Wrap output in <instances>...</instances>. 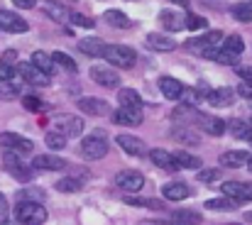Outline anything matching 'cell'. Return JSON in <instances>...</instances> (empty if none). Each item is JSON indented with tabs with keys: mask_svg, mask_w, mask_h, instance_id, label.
<instances>
[{
	"mask_svg": "<svg viewBox=\"0 0 252 225\" xmlns=\"http://www.w3.org/2000/svg\"><path fill=\"white\" fill-rule=\"evenodd\" d=\"M66 164L69 161L57 157V154H37L32 161L34 169H44V171H62V169H66Z\"/></svg>",
	"mask_w": 252,
	"mask_h": 225,
	"instance_id": "e0dca14e",
	"label": "cell"
},
{
	"mask_svg": "<svg viewBox=\"0 0 252 225\" xmlns=\"http://www.w3.org/2000/svg\"><path fill=\"white\" fill-rule=\"evenodd\" d=\"M159 20H162V27H167V30H171V32L186 30V15H181V12L164 10V12L159 15Z\"/></svg>",
	"mask_w": 252,
	"mask_h": 225,
	"instance_id": "484cf974",
	"label": "cell"
},
{
	"mask_svg": "<svg viewBox=\"0 0 252 225\" xmlns=\"http://www.w3.org/2000/svg\"><path fill=\"white\" fill-rule=\"evenodd\" d=\"M169 2H174V5H179V7H186V5H189V0H169Z\"/></svg>",
	"mask_w": 252,
	"mask_h": 225,
	"instance_id": "816d5d0a",
	"label": "cell"
},
{
	"mask_svg": "<svg viewBox=\"0 0 252 225\" xmlns=\"http://www.w3.org/2000/svg\"><path fill=\"white\" fill-rule=\"evenodd\" d=\"M17 7H25V10H30V7H34V0H12Z\"/></svg>",
	"mask_w": 252,
	"mask_h": 225,
	"instance_id": "681fc988",
	"label": "cell"
},
{
	"mask_svg": "<svg viewBox=\"0 0 252 225\" xmlns=\"http://www.w3.org/2000/svg\"><path fill=\"white\" fill-rule=\"evenodd\" d=\"M220 42H223V34H220L218 30H208V32H203L201 37H191V39H186L184 47H186L189 52L203 57V59H213V54L218 52Z\"/></svg>",
	"mask_w": 252,
	"mask_h": 225,
	"instance_id": "6da1fadb",
	"label": "cell"
},
{
	"mask_svg": "<svg viewBox=\"0 0 252 225\" xmlns=\"http://www.w3.org/2000/svg\"><path fill=\"white\" fill-rule=\"evenodd\" d=\"M54 125L59 132H64L66 137H79L84 132V120L76 118V115H57L54 118Z\"/></svg>",
	"mask_w": 252,
	"mask_h": 225,
	"instance_id": "8fae6325",
	"label": "cell"
},
{
	"mask_svg": "<svg viewBox=\"0 0 252 225\" xmlns=\"http://www.w3.org/2000/svg\"><path fill=\"white\" fill-rule=\"evenodd\" d=\"M91 78L103 88H118L120 86V76L113 66H91Z\"/></svg>",
	"mask_w": 252,
	"mask_h": 225,
	"instance_id": "7c38bea8",
	"label": "cell"
},
{
	"mask_svg": "<svg viewBox=\"0 0 252 225\" xmlns=\"http://www.w3.org/2000/svg\"><path fill=\"white\" fill-rule=\"evenodd\" d=\"M174 140L176 142H181V145H201V135L193 130V125H189V123H181L179 128H174Z\"/></svg>",
	"mask_w": 252,
	"mask_h": 225,
	"instance_id": "44dd1931",
	"label": "cell"
},
{
	"mask_svg": "<svg viewBox=\"0 0 252 225\" xmlns=\"http://www.w3.org/2000/svg\"><path fill=\"white\" fill-rule=\"evenodd\" d=\"M220 179V169H201L198 171V181L201 184H213Z\"/></svg>",
	"mask_w": 252,
	"mask_h": 225,
	"instance_id": "b9f144b4",
	"label": "cell"
},
{
	"mask_svg": "<svg viewBox=\"0 0 252 225\" xmlns=\"http://www.w3.org/2000/svg\"><path fill=\"white\" fill-rule=\"evenodd\" d=\"M240 96H245V98H252V86L248 83V86H240V91H238Z\"/></svg>",
	"mask_w": 252,
	"mask_h": 225,
	"instance_id": "f907efd6",
	"label": "cell"
},
{
	"mask_svg": "<svg viewBox=\"0 0 252 225\" xmlns=\"http://www.w3.org/2000/svg\"><path fill=\"white\" fill-rule=\"evenodd\" d=\"M171 218L176 223H201V213H196V211H174Z\"/></svg>",
	"mask_w": 252,
	"mask_h": 225,
	"instance_id": "ab89813d",
	"label": "cell"
},
{
	"mask_svg": "<svg viewBox=\"0 0 252 225\" xmlns=\"http://www.w3.org/2000/svg\"><path fill=\"white\" fill-rule=\"evenodd\" d=\"M57 191H62V193H76V191H81V181L66 176V179L57 181Z\"/></svg>",
	"mask_w": 252,
	"mask_h": 225,
	"instance_id": "f35d334b",
	"label": "cell"
},
{
	"mask_svg": "<svg viewBox=\"0 0 252 225\" xmlns=\"http://www.w3.org/2000/svg\"><path fill=\"white\" fill-rule=\"evenodd\" d=\"M230 15L240 22H252V2H238L230 7Z\"/></svg>",
	"mask_w": 252,
	"mask_h": 225,
	"instance_id": "e575fe53",
	"label": "cell"
},
{
	"mask_svg": "<svg viewBox=\"0 0 252 225\" xmlns=\"http://www.w3.org/2000/svg\"><path fill=\"white\" fill-rule=\"evenodd\" d=\"M245 52V42L240 34H230L223 39V44L218 47V52L213 54V62L218 64H228V66H235V59Z\"/></svg>",
	"mask_w": 252,
	"mask_h": 225,
	"instance_id": "7a4b0ae2",
	"label": "cell"
},
{
	"mask_svg": "<svg viewBox=\"0 0 252 225\" xmlns=\"http://www.w3.org/2000/svg\"><path fill=\"white\" fill-rule=\"evenodd\" d=\"M150 159L157 164V166H162V169H179V161H176V157L174 154H169L167 150H152L150 152Z\"/></svg>",
	"mask_w": 252,
	"mask_h": 225,
	"instance_id": "f1b7e54d",
	"label": "cell"
},
{
	"mask_svg": "<svg viewBox=\"0 0 252 225\" xmlns=\"http://www.w3.org/2000/svg\"><path fill=\"white\" fill-rule=\"evenodd\" d=\"M235 74L240 76L243 81L252 83V66H243V64H235Z\"/></svg>",
	"mask_w": 252,
	"mask_h": 225,
	"instance_id": "7dc6e473",
	"label": "cell"
},
{
	"mask_svg": "<svg viewBox=\"0 0 252 225\" xmlns=\"http://www.w3.org/2000/svg\"><path fill=\"white\" fill-rule=\"evenodd\" d=\"M108 150H110V145H108V135H105L103 130L91 132L84 142H81V154H84L88 161L103 159V157L108 154Z\"/></svg>",
	"mask_w": 252,
	"mask_h": 225,
	"instance_id": "5b68a950",
	"label": "cell"
},
{
	"mask_svg": "<svg viewBox=\"0 0 252 225\" xmlns=\"http://www.w3.org/2000/svg\"><path fill=\"white\" fill-rule=\"evenodd\" d=\"M15 221L27 225H42L47 223V208L37 201H20L15 206Z\"/></svg>",
	"mask_w": 252,
	"mask_h": 225,
	"instance_id": "277c9868",
	"label": "cell"
},
{
	"mask_svg": "<svg viewBox=\"0 0 252 225\" xmlns=\"http://www.w3.org/2000/svg\"><path fill=\"white\" fill-rule=\"evenodd\" d=\"M20 93V86L10 83V81H2L0 83V98H15Z\"/></svg>",
	"mask_w": 252,
	"mask_h": 225,
	"instance_id": "ee69618b",
	"label": "cell"
},
{
	"mask_svg": "<svg viewBox=\"0 0 252 225\" xmlns=\"http://www.w3.org/2000/svg\"><path fill=\"white\" fill-rule=\"evenodd\" d=\"M0 147L2 150H12L17 154H30L34 150V142L30 137L17 135V132H0Z\"/></svg>",
	"mask_w": 252,
	"mask_h": 225,
	"instance_id": "52a82bcc",
	"label": "cell"
},
{
	"mask_svg": "<svg viewBox=\"0 0 252 225\" xmlns=\"http://www.w3.org/2000/svg\"><path fill=\"white\" fill-rule=\"evenodd\" d=\"M118 100L120 105H127V108H142V98L135 88H118Z\"/></svg>",
	"mask_w": 252,
	"mask_h": 225,
	"instance_id": "4dcf8cb0",
	"label": "cell"
},
{
	"mask_svg": "<svg viewBox=\"0 0 252 225\" xmlns=\"http://www.w3.org/2000/svg\"><path fill=\"white\" fill-rule=\"evenodd\" d=\"M238 206H240V201L233 198V196H225V198H208V201H206V208H208V211H223V213L235 211Z\"/></svg>",
	"mask_w": 252,
	"mask_h": 225,
	"instance_id": "f546056e",
	"label": "cell"
},
{
	"mask_svg": "<svg viewBox=\"0 0 252 225\" xmlns=\"http://www.w3.org/2000/svg\"><path fill=\"white\" fill-rule=\"evenodd\" d=\"M250 100H252V98H250Z\"/></svg>",
	"mask_w": 252,
	"mask_h": 225,
	"instance_id": "11a10c76",
	"label": "cell"
},
{
	"mask_svg": "<svg viewBox=\"0 0 252 225\" xmlns=\"http://www.w3.org/2000/svg\"><path fill=\"white\" fill-rule=\"evenodd\" d=\"M225 196H233L238 201H252V184H243V181H225L220 184Z\"/></svg>",
	"mask_w": 252,
	"mask_h": 225,
	"instance_id": "ac0fdd59",
	"label": "cell"
},
{
	"mask_svg": "<svg viewBox=\"0 0 252 225\" xmlns=\"http://www.w3.org/2000/svg\"><path fill=\"white\" fill-rule=\"evenodd\" d=\"M0 30L2 32H10V34H22L30 30L27 20H22L17 12H10V10H0Z\"/></svg>",
	"mask_w": 252,
	"mask_h": 225,
	"instance_id": "30bf717a",
	"label": "cell"
},
{
	"mask_svg": "<svg viewBox=\"0 0 252 225\" xmlns=\"http://www.w3.org/2000/svg\"><path fill=\"white\" fill-rule=\"evenodd\" d=\"M79 52L86 54V57H103L105 52V42L100 37H84L79 42Z\"/></svg>",
	"mask_w": 252,
	"mask_h": 225,
	"instance_id": "cb8c5ba5",
	"label": "cell"
},
{
	"mask_svg": "<svg viewBox=\"0 0 252 225\" xmlns=\"http://www.w3.org/2000/svg\"><path fill=\"white\" fill-rule=\"evenodd\" d=\"M250 161V152L245 150H230L220 154V164L228 166V169H238V166H245Z\"/></svg>",
	"mask_w": 252,
	"mask_h": 225,
	"instance_id": "603a6c76",
	"label": "cell"
},
{
	"mask_svg": "<svg viewBox=\"0 0 252 225\" xmlns=\"http://www.w3.org/2000/svg\"><path fill=\"white\" fill-rule=\"evenodd\" d=\"M2 161H5V169H7L17 181H32V169H34V166H27V164L17 157V152L7 150L5 157H2Z\"/></svg>",
	"mask_w": 252,
	"mask_h": 225,
	"instance_id": "8992f818",
	"label": "cell"
},
{
	"mask_svg": "<svg viewBox=\"0 0 252 225\" xmlns=\"http://www.w3.org/2000/svg\"><path fill=\"white\" fill-rule=\"evenodd\" d=\"M250 125H252V120H250Z\"/></svg>",
	"mask_w": 252,
	"mask_h": 225,
	"instance_id": "db71d44e",
	"label": "cell"
},
{
	"mask_svg": "<svg viewBox=\"0 0 252 225\" xmlns=\"http://www.w3.org/2000/svg\"><path fill=\"white\" fill-rule=\"evenodd\" d=\"M115 142L120 145V150L125 152V154H132V157L145 154V142H142L140 137H132V135H118Z\"/></svg>",
	"mask_w": 252,
	"mask_h": 225,
	"instance_id": "7402d4cb",
	"label": "cell"
},
{
	"mask_svg": "<svg viewBox=\"0 0 252 225\" xmlns=\"http://www.w3.org/2000/svg\"><path fill=\"white\" fill-rule=\"evenodd\" d=\"M52 59H54V64L57 66H62V69H66L69 74H74V71H79V66H76V62L69 57V54H64V52H54L52 54Z\"/></svg>",
	"mask_w": 252,
	"mask_h": 225,
	"instance_id": "8d00e7d4",
	"label": "cell"
},
{
	"mask_svg": "<svg viewBox=\"0 0 252 225\" xmlns=\"http://www.w3.org/2000/svg\"><path fill=\"white\" fill-rule=\"evenodd\" d=\"M103 20H105L110 27H118V30H130V27H132L130 17H127L125 12H120V10H105V12H103Z\"/></svg>",
	"mask_w": 252,
	"mask_h": 225,
	"instance_id": "83f0119b",
	"label": "cell"
},
{
	"mask_svg": "<svg viewBox=\"0 0 252 225\" xmlns=\"http://www.w3.org/2000/svg\"><path fill=\"white\" fill-rule=\"evenodd\" d=\"M103 59H105L110 66L132 69V66H135V62H137V54H135V49H132V47H125V44H105Z\"/></svg>",
	"mask_w": 252,
	"mask_h": 225,
	"instance_id": "3957f363",
	"label": "cell"
},
{
	"mask_svg": "<svg viewBox=\"0 0 252 225\" xmlns=\"http://www.w3.org/2000/svg\"><path fill=\"white\" fill-rule=\"evenodd\" d=\"M76 105H79V110L86 113V115H98V118H100V115H108V113H110V108H108V103H105L103 98H88V96H86Z\"/></svg>",
	"mask_w": 252,
	"mask_h": 225,
	"instance_id": "d6986e66",
	"label": "cell"
},
{
	"mask_svg": "<svg viewBox=\"0 0 252 225\" xmlns=\"http://www.w3.org/2000/svg\"><path fill=\"white\" fill-rule=\"evenodd\" d=\"M32 64H37L44 74H49V76L54 74V66H57L54 59H52V54H47V52H34L32 54Z\"/></svg>",
	"mask_w": 252,
	"mask_h": 225,
	"instance_id": "1f68e13d",
	"label": "cell"
},
{
	"mask_svg": "<svg viewBox=\"0 0 252 225\" xmlns=\"http://www.w3.org/2000/svg\"><path fill=\"white\" fill-rule=\"evenodd\" d=\"M17 198L20 201H39V198H44V193L37 191V189H25V191L17 193Z\"/></svg>",
	"mask_w": 252,
	"mask_h": 225,
	"instance_id": "f6af8a7d",
	"label": "cell"
},
{
	"mask_svg": "<svg viewBox=\"0 0 252 225\" xmlns=\"http://www.w3.org/2000/svg\"><path fill=\"white\" fill-rule=\"evenodd\" d=\"M196 125L203 130V132H208V135H213V137H220L228 128H225V123L220 120V118H213V115H203V113H198L196 115Z\"/></svg>",
	"mask_w": 252,
	"mask_h": 225,
	"instance_id": "9a60e30c",
	"label": "cell"
},
{
	"mask_svg": "<svg viewBox=\"0 0 252 225\" xmlns=\"http://www.w3.org/2000/svg\"><path fill=\"white\" fill-rule=\"evenodd\" d=\"M17 74L22 76L30 86H49V81H52V76L44 74L37 64H32V62H22V64H17Z\"/></svg>",
	"mask_w": 252,
	"mask_h": 225,
	"instance_id": "9c48e42d",
	"label": "cell"
},
{
	"mask_svg": "<svg viewBox=\"0 0 252 225\" xmlns=\"http://www.w3.org/2000/svg\"><path fill=\"white\" fill-rule=\"evenodd\" d=\"M125 203H130V206H140V208H152V211H162V208H164L157 198H137V196H127Z\"/></svg>",
	"mask_w": 252,
	"mask_h": 225,
	"instance_id": "74e56055",
	"label": "cell"
},
{
	"mask_svg": "<svg viewBox=\"0 0 252 225\" xmlns=\"http://www.w3.org/2000/svg\"><path fill=\"white\" fill-rule=\"evenodd\" d=\"M233 98H235V93H233V88H228V86L213 88V91H208V96H206V100H208L211 105H216V108H228V105L233 103Z\"/></svg>",
	"mask_w": 252,
	"mask_h": 225,
	"instance_id": "ffe728a7",
	"label": "cell"
},
{
	"mask_svg": "<svg viewBox=\"0 0 252 225\" xmlns=\"http://www.w3.org/2000/svg\"><path fill=\"white\" fill-rule=\"evenodd\" d=\"M159 91H162V96L169 98V100H181L186 86H184L181 81L171 78V76H162V78H159Z\"/></svg>",
	"mask_w": 252,
	"mask_h": 225,
	"instance_id": "2e32d148",
	"label": "cell"
},
{
	"mask_svg": "<svg viewBox=\"0 0 252 225\" xmlns=\"http://www.w3.org/2000/svg\"><path fill=\"white\" fill-rule=\"evenodd\" d=\"M162 193H164V198H167V201H184V198H189V196H191V189H189V184L176 181V184H164Z\"/></svg>",
	"mask_w": 252,
	"mask_h": 225,
	"instance_id": "d4e9b609",
	"label": "cell"
},
{
	"mask_svg": "<svg viewBox=\"0 0 252 225\" xmlns=\"http://www.w3.org/2000/svg\"><path fill=\"white\" fill-rule=\"evenodd\" d=\"M208 27V20L206 17H198V15H193V12H189L186 15V30H206Z\"/></svg>",
	"mask_w": 252,
	"mask_h": 225,
	"instance_id": "60d3db41",
	"label": "cell"
},
{
	"mask_svg": "<svg viewBox=\"0 0 252 225\" xmlns=\"http://www.w3.org/2000/svg\"><path fill=\"white\" fill-rule=\"evenodd\" d=\"M142 108H127V105H120L115 113H113V123L118 125H140L142 123Z\"/></svg>",
	"mask_w": 252,
	"mask_h": 225,
	"instance_id": "5bb4252c",
	"label": "cell"
},
{
	"mask_svg": "<svg viewBox=\"0 0 252 225\" xmlns=\"http://www.w3.org/2000/svg\"><path fill=\"white\" fill-rule=\"evenodd\" d=\"M147 44H150V49H155V52H171L176 44H174V39L167 37V34H162V32H152V34H147Z\"/></svg>",
	"mask_w": 252,
	"mask_h": 225,
	"instance_id": "4316f807",
	"label": "cell"
},
{
	"mask_svg": "<svg viewBox=\"0 0 252 225\" xmlns=\"http://www.w3.org/2000/svg\"><path fill=\"white\" fill-rule=\"evenodd\" d=\"M42 12L49 17V20H54V22H59V25H66V22H71V12L62 5V2H54V0H44L42 2Z\"/></svg>",
	"mask_w": 252,
	"mask_h": 225,
	"instance_id": "4fadbf2b",
	"label": "cell"
},
{
	"mask_svg": "<svg viewBox=\"0 0 252 225\" xmlns=\"http://www.w3.org/2000/svg\"><path fill=\"white\" fill-rule=\"evenodd\" d=\"M22 105H25L30 113H39V110L44 108V103H42L39 98H34V96H25V98H22Z\"/></svg>",
	"mask_w": 252,
	"mask_h": 225,
	"instance_id": "7bdbcfd3",
	"label": "cell"
},
{
	"mask_svg": "<svg viewBox=\"0 0 252 225\" xmlns=\"http://www.w3.org/2000/svg\"><path fill=\"white\" fill-rule=\"evenodd\" d=\"M7 221V198L0 193V223H5Z\"/></svg>",
	"mask_w": 252,
	"mask_h": 225,
	"instance_id": "c3c4849f",
	"label": "cell"
},
{
	"mask_svg": "<svg viewBox=\"0 0 252 225\" xmlns=\"http://www.w3.org/2000/svg\"><path fill=\"white\" fill-rule=\"evenodd\" d=\"M115 186H118L120 191L137 193V191H142V186H145V176H142L140 171H135V169H125V171L115 174Z\"/></svg>",
	"mask_w": 252,
	"mask_h": 225,
	"instance_id": "ba28073f",
	"label": "cell"
},
{
	"mask_svg": "<svg viewBox=\"0 0 252 225\" xmlns=\"http://www.w3.org/2000/svg\"><path fill=\"white\" fill-rule=\"evenodd\" d=\"M174 157H176V161H179L181 169H201V164H203L198 157H193V154H189V152H176Z\"/></svg>",
	"mask_w": 252,
	"mask_h": 225,
	"instance_id": "d590c367",
	"label": "cell"
},
{
	"mask_svg": "<svg viewBox=\"0 0 252 225\" xmlns=\"http://www.w3.org/2000/svg\"><path fill=\"white\" fill-rule=\"evenodd\" d=\"M12 59H15L12 52H7L0 59V81H12V76L17 74V66H12Z\"/></svg>",
	"mask_w": 252,
	"mask_h": 225,
	"instance_id": "d6a6232c",
	"label": "cell"
},
{
	"mask_svg": "<svg viewBox=\"0 0 252 225\" xmlns=\"http://www.w3.org/2000/svg\"><path fill=\"white\" fill-rule=\"evenodd\" d=\"M248 166H250V171H252V157H250V161H248Z\"/></svg>",
	"mask_w": 252,
	"mask_h": 225,
	"instance_id": "f5cc1de1",
	"label": "cell"
},
{
	"mask_svg": "<svg viewBox=\"0 0 252 225\" xmlns=\"http://www.w3.org/2000/svg\"><path fill=\"white\" fill-rule=\"evenodd\" d=\"M66 135L64 132H59V130H54V132H47L44 135V142H47V147L49 150H54V152H59V150H64L66 147Z\"/></svg>",
	"mask_w": 252,
	"mask_h": 225,
	"instance_id": "836d02e7",
	"label": "cell"
},
{
	"mask_svg": "<svg viewBox=\"0 0 252 225\" xmlns=\"http://www.w3.org/2000/svg\"><path fill=\"white\" fill-rule=\"evenodd\" d=\"M71 22L79 25V27H93V25H95L91 17H86V15H81V12H71Z\"/></svg>",
	"mask_w": 252,
	"mask_h": 225,
	"instance_id": "bcb514c9",
	"label": "cell"
}]
</instances>
